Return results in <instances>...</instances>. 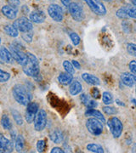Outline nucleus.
Wrapping results in <instances>:
<instances>
[{"mask_svg":"<svg viewBox=\"0 0 136 153\" xmlns=\"http://www.w3.org/2000/svg\"><path fill=\"white\" fill-rule=\"evenodd\" d=\"M67 8H68L70 15H71L74 21H76L77 22L83 21V19H84V11H83V9L82 8V6L79 4L72 2V3H70V4L67 6Z\"/></svg>","mask_w":136,"mask_h":153,"instance_id":"7ed1b4c3","label":"nucleus"},{"mask_svg":"<svg viewBox=\"0 0 136 153\" xmlns=\"http://www.w3.org/2000/svg\"><path fill=\"white\" fill-rule=\"evenodd\" d=\"M91 95L93 96V98L94 99H99L100 97V91L97 88H93L91 89Z\"/></svg>","mask_w":136,"mask_h":153,"instance_id":"58836bf2","label":"nucleus"},{"mask_svg":"<svg viewBox=\"0 0 136 153\" xmlns=\"http://www.w3.org/2000/svg\"><path fill=\"white\" fill-rule=\"evenodd\" d=\"M27 61L23 66V71L27 76H33L35 79L41 76L40 75V68H39V62L37 57L32 53L27 52Z\"/></svg>","mask_w":136,"mask_h":153,"instance_id":"f257e3e1","label":"nucleus"},{"mask_svg":"<svg viewBox=\"0 0 136 153\" xmlns=\"http://www.w3.org/2000/svg\"><path fill=\"white\" fill-rule=\"evenodd\" d=\"M4 33L12 38H16L19 35V31L13 25H7L4 28Z\"/></svg>","mask_w":136,"mask_h":153,"instance_id":"4be33fe9","label":"nucleus"},{"mask_svg":"<svg viewBox=\"0 0 136 153\" xmlns=\"http://www.w3.org/2000/svg\"><path fill=\"white\" fill-rule=\"evenodd\" d=\"M73 80V76L71 74L68 72H61L59 76H58V81L64 85H68L70 84Z\"/></svg>","mask_w":136,"mask_h":153,"instance_id":"aec40b11","label":"nucleus"},{"mask_svg":"<svg viewBox=\"0 0 136 153\" xmlns=\"http://www.w3.org/2000/svg\"><path fill=\"white\" fill-rule=\"evenodd\" d=\"M9 5L15 8V9H18L19 6L21 4V1L20 0H7Z\"/></svg>","mask_w":136,"mask_h":153,"instance_id":"4c0bfd02","label":"nucleus"},{"mask_svg":"<svg viewBox=\"0 0 136 153\" xmlns=\"http://www.w3.org/2000/svg\"><path fill=\"white\" fill-rule=\"evenodd\" d=\"M97 105H98V104H97L96 101H94V100H89L86 106H87L88 108L90 109V108H95V107H97Z\"/></svg>","mask_w":136,"mask_h":153,"instance_id":"79ce46f5","label":"nucleus"},{"mask_svg":"<svg viewBox=\"0 0 136 153\" xmlns=\"http://www.w3.org/2000/svg\"><path fill=\"white\" fill-rule=\"evenodd\" d=\"M48 14L54 22H61L63 21V10L59 4H51L48 7Z\"/></svg>","mask_w":136,"mask_h":153,"instance_id":"1a4fd4ad","label":"nucleus"},{"mask_svg":"<svg viewBox=\"0 0 136 153\" xmlns=\"http://www.w3.org/2000/svg\"><path fill=\"white\" fill-rule=\"evenodd\" d=\"M24 138L22 135H18L16 140V150L18 152H21L24 149Z\"/></svg>","mask_w":136,"mask_h":153,"instance_id":"393cba45","label":"nucleus"},{"mask_svg":"<svg viewBox=\"0 0 136 153\" xmlns=\"http://www.w3.org/2000/svg\"><path fill=\"white\" fill-rule=\"evenodd\" d=\"M0 59L4 61L5 63H9V64H12L14 61L10 51L4 46H0Z\"/></svg>","mask_w":136,"mask_h":153,"instance_id":"dca6fc26","label":"nucleus"},{"mask_svg":"<svg viewBox=\"0 0 136 153\" xmlns=\"http://www.w3.org/2000/svg\"><path fill=\"white\" fill-rule=\"evenodd\" d=\"M90 10L98 16H105L106 14V9L104 4L100 0H84Z\"/></svg>","mask_w":136,"mask_h":153,"instance_id":"9d476101","label":"nucleus"},{"mask_svg":"<svg viewBox=\"0 0 136 153\" xmlns=\"http://www.w3.org/2000/svg\"><path fill=\"white\" fill-rule=\"evenodd\" d=\"M33 33L32 31L27 32V33H24V34H22V38L24 41H26L27 43H31L33 41Z\"/></svg>","mask_w":136,"mask_h":153,"instance_id":"473e14b6","label":"nucleus"},{"mask_svg":"<svg viewBox=\"0 0 136 153\" xmlns=\"http://www.w3.org/2000/svg\"><path fill=\"white\" fill-rule=\"evenodd\" d=\"M121 81L126 86L133 87L136 82L135 75H133L132 73H129V72L122 73V75H121Z\"/></svg>","mask_w":136,"mask_h":153,"instance_id":"4468645a","label":"nucleus"},{"mask_svg":"<svg viewBox=\"0 0 136 153\" xmlns=\"http://www.w3.org/2000/svg\"><path fill=\"white\" fill-rule=\"evenodd\" d=\"M116 102H117L118 105H124V104H123V103H122L119 100H116Z\"/></svg>","mask_w":136,"mask_h":153,"instance_id":"de8ad7c7","label":"nucleus"},{"mask_svg":"<svg viewBox=\"0 0 136 153\" xmlns=\"http://www.w3.org/2000/svg\"><path fill=\"white\" fill-rule=\"evenodd\" d=\"M37 149H38V152H43L45 149V141L43 140H38L37 143Z\"/></svg>","mask_w":136,"mask_h":153,"instance_id":"e433bc0d","label":"nucleus"},{"mask_svg":"<svg viewBox=\"0 0 136 153\" xmlns=\"http://www.w3.org/2000/svg\"><path fill=\"white\" fill-rule=\"evenodd\" d=\"M131 2H132V4H133V5L135 6V4H136L135 0H131Z\"/></svg>","mask_w":136,"mask_h":153,"instance_id":"09e8293b","label":"nucleus"},{"mask_svg":"<svg viewBox=\"0 0 136 153\" xmlns=\"http://www.w3.org/2000/svg\"><path fill=\"white\" fill-rule=\"evenodd\" d=\"M125 8L126 13H127V16L129 18H133L135 19L136 17V10L135 6V5H129V6H124Z\"/></svg>","mask_w":136,"mask_h":153,"instance_id":"cd10ccee","label":"nucleus"},{"mask_svg":"<svg viewBox=\"0 0 136 153\" xmlns=\"http://www.w3.org/2000/svg\"><path fill=\"white\" fill-rule=\"evenodd\" d=\"M82 79L85 81V82L88 83V84H91V85H94V86H97L100 84V81L97 76H95L94 75L92 74H89V73H83L82 75Z\"/></svg>","mask_w":136,"mask_h":153,"instance_id":"a211bd4d","label":"nucleus"},{"mask_svg":"<svg viewBox=\"0 0 136 153\" xmlns=\"http://www.w3.org/2000/svg\"><path fill=\"white\" fill-rule=\"evenodd\" d=\"M1 124L3 126V128L6 129V130H11L12 129V123H11V121L10 119V117L7 116L6 114H4L2 116V118H1Z\"/></svg>","mask_w":136,"mask_h":153,"instance_id":"5701e85b","label":"nucleus"},{"mask_svg":"<svg viewBox=\"0 0 136 153\" xmlns=\"http://www.w3.org/2000/svg\"><path fill=\"white\" fill-rule=\"evenodd\" d=\"M13 26L16 28L19 32H22V33L30 32L33 30V27L32 22L29 19H27V17H21L16 20L13 23Z\"/></svg>","mask_w":136,"mask_h":153,"instance_id":"0eeeda50","label":"nucleus"},{"mask_svg":"<svg viewBox=\"0 0 136 153\" xmlns=\"http://www.w3.org/2000/svg\"><path fill=\"white\" fill-rule=\"evenodd\" d=\"M60 1H61V3H62L65 6H66V7L69 5L70 3H71V0H60Z\"/></svg>","mask_w":136,"mask_h":153,"instance_id":"a18cd8bd","label":"nucleus"},{"mask_svg":"<svg viewBox=\"0 0 136 153\" xmlns=\"http://www.w3.org/2000/svg\"><path fill=\"white\" fill-rule=\"evenodd\" d=\"M105 2H108V3H111V2H112L113 0H103Z\"/></svg>","mask_w":136,"mask_h":153,"instance_id":"8fccbe9b","label":"nucleus"},{"mask_svg":"<svg viewBox=\"0 0 136 153\" xmlns=\"http://www.w3.org/2000/svg\"><path fill=\"white\" fill-rule=\"evenodd\" d=\"M102 101L104 104L107 105L112 104L113 103V96L109 92H104L102 94Z\"/></svg>","mask_w":136,"mask_h":153,"instance_id":"a878e982","label":"nucleus"},{"mask_svg":"<svg viewBox=\"0 0 136 153\" xmlns=\"http://www.w3.org/2000/svg\"><path fill=\"white\" fill-rule=\"evenodd\" d=\"M71 64H72V66H74L75 68H77V69H80V67H81L80 64H79L78 61H77V60H72Z\"/></svg>","mask_w":136,"mask_h":153,"instance_id":"c03bdc74","label":"nucleus"},{"mask_svg":"<svg viewBox=\"0 0 136 153\" xmlns=\"http://www.w3.org/2000/svg\"><path fill=\"white\" fill-rule=\"evenodd\" d=\"M0 44H1V38H0Z\"/></svg>","mask_w":136,"mask_h":153,"instance_id":"603ef678","label":"nucleus"},{"mask_svg":"<svg viewBox=\"0 0 136 153\" xmlns=\"http://www.w3.org/2000/svg\"><path fill=\"white\" fill-rule=\"evenodd\" d=\"M63 66H64V68H65V70L66 71V72L70 73V74H71V75H73V74L75 73L74 66H72V64H71L70 61H68V60H65V61L63 62Z\"/></svg>","mask_w":136,"mask_h":153,"instance_id":"c85d7f7f","label":"nucleus"},{"mask_svg":"<svg viewBox=\"0 0 136 153\" xmlns=\"http://www.w3.org/2000/svg\"><path fill=\"white\" fill-rule=\"evenodd\" d=\"M12 94L15 100L22 105H27L32 101L33 99L32 93L30 92L28 88L22 84H16V86H14Z\"/></svg>","mask_w":136,"mask_h":153,"instance_id":"f03ea898","label":"nucleus"},{"mask_svg":"<svg viewBox=\"0 0 136 153\" xmlns=\"http://www.w3.org/2000/svg\"><path fill=\"white\" fill-rule=\"evenodd\" d=\"M116 15H117V16L118 17V18H120V19H128V18H129L128 16H127V13H126L125 8H124V7L120 8L119 10L117 11Z\"/></svg>","mask_w":136,"mask_h":153,"instance_id":"2f4dec72","label":"nucleus"},{"mask_svg":"<svg viewBox=\"0 0 136 153\" xmlns=\"http://www.w3.org/2000/svg\"><path fill=\"white\" fill-rule=\"evenodd\" d=\"M47 124V113L44 109L38 110L34 118V128L37 131H42Z\"/></svg>","mask_w":136,"mask_h":153,"instance_id":"6e6552de","label":"nucleus"},{"mask_svg":"<svg viewBox=\"0 0 136 153\" xmlns=\"http://www.w3.org/2000/svg\"><path fill=\"white\" fill-rule=\"evenodd\" d=\"M132 101H133V103H134V104H135V99H134V100H133Z\"/></svg>","mask_w":136,"mask_h":153,"instance_id":"3c124183","label":"nucleus"},{"mask_svg":"<svg viewBox=\"0 0 136 153\" xmlns=\"http://www.w3.org/2000/svg\"><path fill=\"white\" fill-rule=\"evenodd\" d=\"M86 127L88 130L94 135H100L103 132V123L95 117L88 119Z\"/></svg>","mask_w":136,"mask_h":153,"instance_id":"20e7f679","label":"nucleus"},{"mask_svg":"<svg viewBox=\"0 0 136 153\" xmlns=\"http://www.w3.org/2000/svg\"><path fill=\"white\" fill-rule=\"evenodd\" d=\"M107 125L114 138H119L121 136L123 129V126L122 122L117 117H114L110 118L107 122Z\"/></svg>","mask_w":136,"mask_h":153,"instance_id":"39448f33","label":"nucleus"},{"mask_svg":"<svg viewBox=\"0 0 136 153\" xmlns=\"http://www.w3.org/2000/svg\"><path fill=\"white\" fill-rule=\"evenodd\" d=\"M80 99H81L82 103L84 105H87L88 101L90 100L89 98H88V96L87 94H82L81 96H80Z\"/></svg>","mask_w":136,"mask_h":153,"instance_id":"a19ab883","label":"nucleus"},{"mask_svg":"<svg viewBox=\"0 0 136 153\" xmlns=\"http://www.w3.org/2000/svg\"><path fill=\"white\" fill-rule=\"evenodd\" d=\"M49 139L55 144H60L63 141L64 135L63 133L60 129H54L49 134Z\"/></svg>","mask_w":136,"mask_h":153,"instance_id":"f3484780","label":"nucleus"},{"mask_svg":"<svg viewBox=\"0 0 136 153\" xmlns=\"http://www.w3.org/2000/svg\"><path fill=\"white\" fill-rule=\"evenodd\" d=\"M51 153H64L65 152L60 147H54L51 151H50Z\"/></svg>","mask_w":136,"mask_h":153,"instance_id":"37998d69","label":"nucleus"},{"mask_svg":"<svg viewBox=\"0 0 136 153\" xmlns=\"http://www.w3.org/2000/svg\"><path fill=\"white\" fill-rule=\"evenodd\" d=\"M88 151L92 152L95 153H103L104 150L103 147L101 146H100L98 144H88L87 146Z\"/></svg>","mask_w":136,"mask_h":153,"instance_id":"b1692460","label":"nucleus"},{"mask_svg":"<svg viewBox=\"0 0 136 153\" xmlns=\"http://www.w3.org/2000/svg\"><path fill=\"white\" fill-rule=\"evenodd\" d=\"M13 149V143L0 134V152H11Z\"/></svg>","mask_w":136,"mask_h":153,"instance_id":"f8f14e48","label":"nucleus"},{"mask_svg":"<svg viewBox=\"0 0 136 153\" xmlns=\"http://www.w3.org/2000/svg\"><path fill=\"white\" fill-rule=\"evenodd\" d=\"M11 113H12L14 120H15V122L18 125H22L23 124V119H22L21 113L18 111H16V110H12Z\"/></svg>","mask_w":136,"mask_h":153,"instance_id":"bb28decb","label":"nucleus"},{"mask_svg":"<svg viewBox=\"0 0 136 153\" xmlns=\"http://www.w3.org/2000/svg\"><path fill=\"white\" fill-rule=\"evenodd\" d=\"M38 104L36 102H30L27 105V111H26V120L28 123H32L34 118L36 117V115L38 113Z\"/></svg>","mask_w":136,"mask_h":153,"instance_id":"9b49d317","label":"nucleus"},{"mask_svg":"<svg viewBox=\"0 0 136 153\" xmlns=\"http://www.w3.org/2000/svg\"><path fill=\"white\" fill-rule=\"evenodd\" d=\"M85 116L86 117H95V118L101 121L102 123L106 122V119H105L102 113L100 111H98V110H95L94 109V108H90V109L87 110L85 111Z\"/></svg>","mask_w":136,"mask_h":153,"instance_id":"6ab92c4d","label":"nucleus"},{"mask_svg":"<svg viewBox=\"0 0 136 153\" xmlns=\"http://www.w3.org/2000/svg\"><path fill=\"white\" fill-rule=\"evenodd\" d=\"M129 70L132 72L133 75H135L136 74V62L135 60H132L130 63H129Z\"/></svg>","mask_w":136,"mask_h":153,"instance_id":"ea45409f","label":"nucleus"},{"mask_svg":"<svg viewBox=\"0 0 136 153\" xmlns=\"http://www.w3.org/2000/svg\"><path fill=\"white\" fill-rule=\"evenodd\" d=\"M46 15L44 11L41 10H35L30 14V21L36 24H41L45 21Z\"/></svg>","mask_w":136,"mask_h":153,"instance_id":"ddd939ff","label":"nucleus"},{"mask_svg":"<svg viewBox=\"0 0 136 153\" xmlns=\"http://www.w3.org/2000/svg\"><path fill=\"white\" fill-rule=\"evenodd\" d=\"M10 78V74L0 69V82H5Z\"/></svg>","mask_w":136,"mask_h":153,"instance_id":"c756f323","label":"nucleus"},{"mask_svg":"<svg viewBox=\"0 0 136 153\" xmlns=\"http://www.w3.org/2000/svg\"><path fill=\"white\" fill-rule=\"evenodd\" d=\"M122 27H123V30L126 33H129L131 32V24L129 22L123 21L122 23Z\"/></svg>","mask_w":136,"mask_h":153,"instance_id":"c9c22d12","label":"nucleus"},{"mask_svg":"<svg viewBox=\"0 0 136 153\" xmlns=\"http://www.w3.org/2000/svg\"><path fill=\"white\" fill-rule=\"evenodd\" d=\"M102 110H103L104 112L107 115L116 114V112H117L114 107H111V106H109V105H107V106H104L103 108H102Z\"/></svg>","mask_w":136,"mask_h":153,"instance_id":"f704fd0d","label":"nucleus"},{"mask_svg":"<svg viewBox=\"0 0 136 153\" xmlns=\"http://www.w3.org/2000/svg\"><path fill=\"white\" fill-rule=\"evenodd\" d=\"M10 51L11 55H12L13 59L16 60L19 65L23 66L27 63V53H24L22 49L15 47L13 44H10Z\"/></svg>","mask_w":136,"mask_h":153,"instance_id":"423d86ee","label":"nucleus"},{"mask_svg":"<svg viewBox=\"0 0 136 153\" xmlns=\"http://www.w3.org/2000/svg\"><path fill=\"white\" fill-rule=\"evenodd\" d=\"M2 13L10 20H15L17 16L18 9H15L10 5H4L2 8Z\"/></svg>","mask_w":136,"mask_h":153,"instance_id":"2eb2a0df","label":"nucleus"},{"mask_svg":"<svg viewBox=\"0 0 136 153\" xmlns=\"http://www.w3.org/2000/svg\"><path fill=\"white\" fill-rule=\"evenodd\" d=\"M82 89V86L80 82L78 81H73L71 82V85H70V88H69V91H70V94L71 95L75 96L77 94H78L79 93H81Z\"/></svg>","mask_w":136,"mask_h":153,"instance_id":"412c9836","label":"nucleus"},{"mask_svg":"<svg viewBox=\"0 0 136 153\" xmlns=\"http://www.w3.org/2000/svg\"><path fill=\"white\" fill-rule=\"evenodd\" d=\"M22 11H23V13L24 14H27L28 13V11H29V9H28V6L27 5H24L23 7H22Z\"/></svg>","mask_w":136,"mask_h":153,"instance_id":"49530a36","label":"nucleus"},{"mask_svg":"<svg viewBox=\"0 0 136 153\" xmlns=\"http://www.w3.org/2000/svg\"><path fill=\"white\" fill-rule=\"evenodd\" d=\"M69 36H70V38H71V40L72 41V44L73 45H78V44H80V41H81V39H80V37L76 33H71L69 34Z\"/></svg>","mask_w":136,"mask_h":153,"instance_id":"7c9ffc66","label":"nucleus"},{"mask_svg":"<svg viewBox=\"0 0 136 153\" xmlns=\"http://www.w3.org/2000/svg\"><path fill=\"white\" fill-rule=\"evenodd\" d=\"M127 51L129 55L135 56L136 55V45L135 44H129L127 45Z\"/></svg>","mask_w":136,"mask_h":153,"instance_id":"72a5a7b5","label":"nucleus"}]
</instances>
